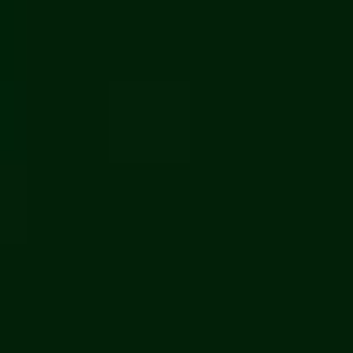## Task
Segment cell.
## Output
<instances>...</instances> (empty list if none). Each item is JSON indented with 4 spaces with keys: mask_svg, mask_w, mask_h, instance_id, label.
Here are the masks:
<instances>
[{
    "mask_svg": "<svg viewBox=\"0 0 353 353\" xmlns=\"http://www.w3.org/2000/svg\"><path fill=\"white\" fill-rule=\"evenodd\" d=\"M109 123H123V150H176V109H163V95H123Z\"/></svg>",
    "mask_w": 353,
    "mask_h": 353,
    "instance_id": "6da1fadb",
    "label": "cell"
}]
</instances>
